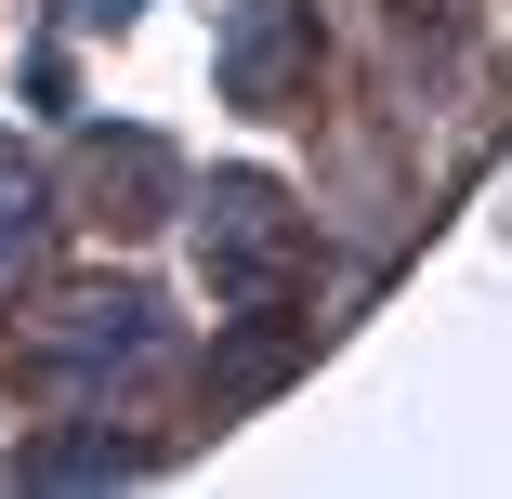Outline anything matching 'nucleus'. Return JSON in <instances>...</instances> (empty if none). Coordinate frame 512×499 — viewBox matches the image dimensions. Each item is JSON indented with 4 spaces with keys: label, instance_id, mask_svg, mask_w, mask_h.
I'll return each instance as SVG.
<instances>
[{
    "label": "nucleus",
    "instance_id": "obj_1",
    "mask_svg": "<svg viewBox=\"0 0 512 499\" xmlns=\"http://www.w3.org/2000/svg\"><path fill=\"white\" fill-rule=\"evenodd\" d=\"M197 276H211V303L276 316L289 289L316 276V237H302V211L263 171H211V197H197Z\"/></svg>",
    "mask_w": 512,
    "mask_h": 499
},
{
    "label": "nucleus",
    "instance_id": "obj_2",
    "mask_svg": "<svg viewBox=\"0 0 512 499\" xmlns=\"http://www.w3.org/2000/svg\"><path fill=\"white\" fill-rule=\"evenodd\" d=\"M211 66H224V106H250V119H289L302 92H316V0H237Z\"/></svg>",
    "mask_w": 512,
    "mask_h": 499
},
{
    "label": "nucleus",
    "instance_id": "obj_3",
    "mask_svg": "<svg viewBox=\"0 0 512 499\" xmlns=\"http://www.w3.org/2000/svg\"><path fill=\"white\" fill-rule=\"evenodd\" d=\"M171 368V329H158V303L145 289H106V303H66V329L40 342V381H158Z\"/></svg>",
    "mask_w": 512,
    "mask_h": 499
},
{
    "label": "nucleus",
    "instance_id": "obj_4",
    "mask_svg": "<svg viewBox=\"0 0 512 499\" xmlns=\"http://www.w3.org/2000/svg\"><path fill=\"white\" fill-rule=\"evenodd\" d=\"M79 197H92L106 224H158L171 197H184V171H171L158 132H92V145H79Z\"/></svg>",
    "mask_w": 512,
    "mask_h": 499
},
{
    "label": "nucleus",
    "instance_id": "obj_5",
    "mask_svg": "<svg viewBox=\"0 0 512 499\" xmlns=\"http://www.w3.org/2000/svg\"><path fill=\"white\" fill-rule=\"evenodd\" d=\"M40 263H53V184H40L14 145H0V303H14Z\"/></svg>",
    "mask_w": 512,
    "mask_h": 499
},
{
    "label": "nucleus",
    "instance_id": "obj_6",
    "mask_svg": "<svg viewBox=\"0 0 512 499\" xmlns=\"http://www.w3.org/2000/svg\"><path fill=\"white\" fill-rule=\"evenodd\" d=\"M27 473H40V486H132L145 447H119V434H53V447H27Z\"/></svg>",
    "mask_w": 512,
    "mask_h": 499
},
{
    "label": "nucleus",
    "instance_id": "obj_7",
    "mask_svg": "<svg viewBox=\"0 0 512 499\" xmlns=\"http://www.w3.org/2000/svg\"><path fill=\"white\" fill-rule=\"evenodd\" d=\"M66 14H79V27H119V14H132V0H66Z\"/></svg>",
    "mask_w": 512,
    "mask_h": 499
}]
</instances>
